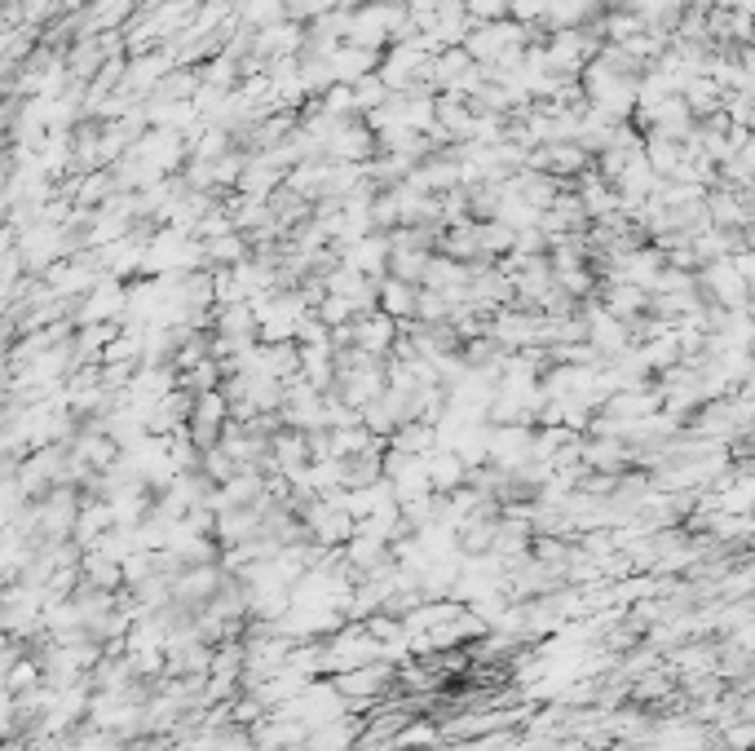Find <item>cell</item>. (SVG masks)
<instances>
[{
  "label": "cell",
  "mask_w": 755,
  "mask_h": 751,
  "mask_svg": "<svg viewBox=\"0 0 755 751\" xmlns=\"http://www.w3.org/2000/svg\"><path fill=\"white\" fill-rule=\"evenodd\" d=\"M376 301H385V310H389V314H416V288L402 284V279H389V284L380 288V297H376Z\"/></svg>",
  "instance_id": "6da1fadb"
}]
</instances>
